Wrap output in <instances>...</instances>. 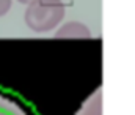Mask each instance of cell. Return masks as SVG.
Here are the masks:
<instances>
[{"mask_svg": "<svg viewBox=\"0 0 135 115\" xmlns=\"http://www.w3.org/2000/svg\"><path fill=\"white\" fill-rule=\"evenodd\" d=\"M65 16L61 0H32L25 10V24L38 33L55 29Z\"/></svg>", "mask_w": 135, "mask_h": 115, "instance_id": "cell-1", "label": "cell"}, {"mask_svg": "<svg viewBox=\"0 0 135 115\" xmlns=\"http://www.w3.org/2000/svg\"><path fill=\"white\" fill-rule=\"evenodd\" d=\"M0 115H32L28 109L16 98L0 91Z\"/></svg>", "mask_w": 135, "mask_h": 115, "instance_id": "cell-2", "label": "cell"}, {"mask_svg": "<svg viewBox=\"0 0 135 115\" xmlns=\"http://www.w3.org/2000/svg\"><path fill=\"white\" fill-rule=\"evenodd\" d=\"M57 35L58 36H88L90 30L80 22H68L57 32Z\"/></svg>", "mask_w": 135, "mask_h": 115, "instance_id": "cell-3", "label": "cell"}, {"mask_svg": "<svg viewBox=\"0 0 135 115\" xmlns=\"http://www.w3.org/2000/svg\"><path fill=\"white\" fill-rule=\"evenodd\" d=\"M77 115H101V90L96 91L88 99V103L83 104L82 111Z\"/></svg>", "mask_w": 135, "mask_h": 115, "instance_id": "cell-4", "label": "cell"}, {"mask_svg": "<svg viewBox=\"0 0 135 115\" xmlns=\"http://www.w3.org/2000/svg\"><path fill=\"white\" fill-rule=\"evenodd\" d=\"M11 3H13V0H0V17L5 16V14L9 11Z\"/></svg>", "mask_w": 135, "mask_h": 115, "instance_id": "cell-5", "label": "cell"}, {"mask_svg": "<svg viewBox=\"0 0 135 115\" xmlns=\"http://www.w3.org/2000/svg\"><path fill=\"white\" fill-rule=\"evenodd\" d=\"M17 2H19V3H25V5H28L32 0H17Z\"/></svg>", "mask_w": 135, "mask_h": 115, "instance_id": "cell-6", "label": "cell"}]
</instances>
